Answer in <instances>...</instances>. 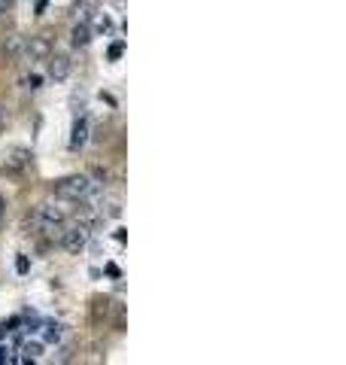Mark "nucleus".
<instances>
[{
    "mask_svg": "<svg viewBox=\"0 0 346 365\" xmlns=\"http://www.w3.org/2000/svg\"><path fill=\"white\" fill-rule=\"evenodd\" d=\"M52 189H55V195L64 201H83L91 192V180H88V174H70V177L55 180Z\"/></svg>",
    "mask_w": 346,
    "mask_h": 365,
    "instance_id": "1",
    "label": "nucleus"
},
{
    "mask_svg": "<svg viewBox=\"0 0 346 365\" xmlns=\"http://www.w3.org/2000/svg\"><path fill=\"white\" fill-rule=\"evenodd\" d=\"M58 237H61V247L67 250V253H79V250H85L88 237H91V225L88 222H73L70 228H61Z\"/></svg>",
    "mask_w": 346,
    "mask_h": 365,
    "instance_id": "2",
    "label": "nucleus"
},
{
    "mask_svg": "<svg viewBox=\"0 0 346 365\" xmlns=\"http://www.w3.org/2000/svg\"><path fill=\"white\" fill-rule=\"evenodd\" d=\"M52 52H55V37H52L49 31L33 34V37L25 43V55H28L31 61H46Z\"/></svg>",
    "mask_w": 346,
    "mask_h": 365,
    "instance_id": "3",
    "label": "nucleus"
},
{
    "mask_svg": "<svg viewBox=\"0 0 346 365\" xmlns=\"http://www.w3.org/2000/svg\"><path fill=\"white\" fill-rule=\"evenodd\" d=\"M37 222H40V228L46 235H55V232H61L64 228V210H58V207H40L37 210Z\"/></svg>",
    "mask_w": 346,
    "mask_h": 365,
    "instance_id": "4",
    "label": "nucleus"
},
{
    "mask_svg": "<svg viewBox=\"0 0 346 365\" xmlns=\"http://www.w3.org/2000/svg\"><path fill=\"white\" fill-rule=\"evenodd\" d=\"M49 64H46V73H49V79H55V83H64L67 76H70V58L67 55H61V52H52L49 58H46Z\"/></svg>",
    "mask_w": 346,
    "mask_h": 365,
    "instance_id": "5",
    "label": "nucleus"
},
{
    "mask_svg": "<svg viewBox=\"0 0 346 365\" xmlns=\"http://www.w3.org/2000/svg\"><path fill=\"white\" fill-rule=\"evenodd\" d=\"M0 52H4V61H6V64H13L19 55L25 52V37H21V34H6L4 49H0Z\"/></svg>",
    "mask_w": 346,
    "mask_h": 365,
    "instance_id": "6",
    "label": "nucleus"
},
{
    "mask_svg": "<svg viewBox=\"0 0 346 365\" xmlns=\"http://www.w3.org/2000/svg\"><path fill=\"white\" fill-rule=\"evenodd\" d=\"M88 134H91L88 119H85V116H76L73 131H70V146H73V150H83V146L88 143Z\"/></svg>",
    "mask_w": 346,
    "mask_h": 365,
    "instance_id": "7",
    "label": "nucleus"
},
{
    "mask_svg": "<svg viewBox=\"0 0 346 365\" xmlns=\"http://www.w3.org/2000/svg\"><path fill=\"white\" fill-rule=\"evenodd\" d=\"M31 150H21V146H16V150H9L6 153V168L9 170H25V168H31Z\"/></svg>",
    "mask_w": 346,
    "mask_h": 365,
    "instance_id": "8",
    "label": "nucleus"
},
{
    "mask_svg": "<svg viewBox=\"0 0 346 365\" xmlns=\"http://www.w3.org/2000/svg\"><path fill=\"white\" fill-rule=\"evenodd\" d=\"M88 43H91V28H88V21H76L73 31H70V46H73V49H85Z\"/></svg>",
    "mask_w": 346,
    "mask_h": 365,
    "instance_id": "9",
    "label": "nucleus"
},
{
    "mask_svg": "<svg viewBox=\"0 0 346 365\" xmlns=\"http://www.w3.org/2000/svg\"><path fill=\"white\" fill-rule=\"evenodd\" d=\"M73 16H76V21H88V16H95V0H79Z\"/></svg>",
    "mask_w": 346,
    "mask_h": 365,
    "instance_id": "10",
    "label": "nucleus"
},
{
    "mask_svg": "<svg viewBox=\"0 0 346 365\" xmlns=\"http://www.w3.org/2000/svg\"><path fill=\"white\" fill-rule=\"evenodd\" d=\"M95 31L98 34H110L112 31V19L107 13H95Z\"/></svg>",
    "mask_w": 346,
    "mask_h": 365,
    "instance_id": "11",
    "label": "nucleus"
},
{
    "mask_svg": "<svg viewBox=\"0 0 346 365\" xmlns=\"http://www.w3.org/2000/svg\"><path fill=\"white\" fill-rule=\"evenodd\" d=\"M46 341H49V344H58V341H61V326H55V323L46 326Z\"/></svg>",
    "mask_w": 346,
    "mask_h": 365,
    "instance_id": "12",
    "label": "nucleus"
},
{
    "mask_svg": "<svg viewBox=\"0 0 346 365\" xmlns=\"http://www.w3.org/2000/svg\"><path fill=\"white\" fill-rule=\"evenodd\" d=\"M21 350H25V353H28V356H25V359H21V362H31V359H37V356H40V350H43V347H40V344H31V341H28V344H25V347H21Z\"/></svg>",
    "mask_w": 346,
    "mask_h": 365,
    "instance_id": "13",
    "label": "nucleus"
},
{
    "mask_svg": "<svg viewBox=\"0 0 346 365\" xmlns=\"http://www.w3.org/2000/svg\"><path fill=\"white\" fill-rule=\"evenodd\" d=\"M122 52H125V46H122V43L110 46V58H112V61H115V58H122Z\"/></svg>",
    "mask_w": 346,
    "mask_h": 365,
    "instance_id": "14",
    "label": "nucleus"
},
{
    "mask_svg": "<svg viewBox=\"0 0 346 365\" xmlns=\"http://www.w3.org/2000/svg\"><path fill=\"white\" fill-rule=\"evenodd\" d=\"M40 83H43L40 76H28V79H25V86H28V88H40Z\"/></svg>",
    "mask_w": 346,
    "mask_h": 365,
    "instance_id": "15",
    "label": "nucleus"
},
{
    "mask_svg": "<svg viewBox=\"0 0 346 365\" xmlns=\"http://www.w3.org/2000/svg\"><path fill=\"white\" fill-rule=\"evenodd\" d=\"M16 6V0H0V13H9Z\"/></svg>",
    "mask_w": 346,
    "mask_h": 365,
    "instance_id": "16",
    "label": "nucleus"
},
{
    "mask_svg": "<svg viewBox=\"0 0 346 365\" xmlns=\"http://www.w3.org/2000/svg\"><path fill=\"white\" fill-rule=\"evenodd\" d=\"M16 268H19V274H25V271H28V259H25V256H19V262H16Z\"/></svg>",
    "mask_w": 346,
    "mask_h": 365,
    "instance_id": "17",
    "label": "nucleus"
},
{
    "mask_svg": "<svg viewBox=\"0 0 346 365\" xmlns=\"http://www.w3.org/2000/svg\"><path fill=\"white\" fill-rule=\"evenodd\" d=\"M4 216H6V204H4V198H0V228H4Z\"/></svg>",
    "mask_w": 346,
    "mask_h": 365,
    "instance_id": "18",
    "label": "nucleus"
},
{
    "mask_svg": "<svg viewBox=\"0 0 346 365\" xmlns=\"http://www.w3.org/2000/svg\"><path fill=\"white\" fill-rule=\"evenodd\" d=\"M4 125H6V110L0 107V128H4Z\"/></svg>",
    "mask_w": 346,
    "mask_h": 365,
    "instance_id": "19",
    "label": "nucleus"
},
{
    "mask_svg": "<svg viewBox=\"0 0 346 365\" xmlns=\"http://www.w3.org/2000/svg\"><path fill=\"white\" fill-rule=\"evenodd\" d=\"M9 356H6V347H0V362H6Z\"/></svg>",
    "mask_w": 346,
    "mask_h": 365,
    "instance_id": "20",
    "label": "nucleus"
}]
</instances>
